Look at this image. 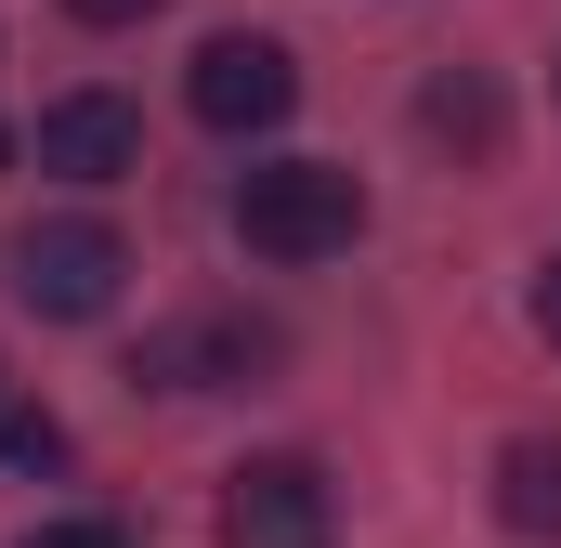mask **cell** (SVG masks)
<instances>
[{
	"label": "cell",
	"mask_w": 561,
	"mask_h": 548,
	"mask_svg": "<svg viewBox=\"0 0 561 548\" xmlns=\"http://www.w3.org/2000/svg\"><path fill=\"white\" fill-rule=\"evenodd\" d=\"M39 170L79 183V196L131 183V170H144V105H131V92H53V105H39Z\"/></svg>",
	"instance_id": "obj_6"
},
{
	"label": "cell",
	"mask_w": 561,
	"mask_h": 548,
	"mask_svg": "<svg viewBox=\"0 0 561 548\" xmlns=\"http://www.w3.org/2000/svg\"><path fill=\"white\" fill-rule=\"evenodd\" d=\"M236 236H249V262H340L366 236V183L340 157H262L236 183Z\"/></svg>",
	"instance_id": "obj_1"
},
{
	"label": "cell",
	"mask_w": 561,
	"mask_h": 548,
	"mask_svg": "<svg viewBox=\"0 0 561 548\" xmlns=\"http://www.w3.org/2000/svg\"><path fill=\"white\" fill-rule=\"evenodd\" d=\"M496 523L510 536H561V431H510L496 444Z\"/></svg>",
	"instance_id": "obj_7"
},
{
	"label": "cell",
	"mask_w": 561,
	"mask_h": 548,
	"mask_svg": "<svg viewBox=\"0 0 561 548\" xmlns=\"http://www.w3.org/2000/svg\"><path fill=\"white\" fill-rule=\"evenodd\" d=\"M118 274H131V249H118V222H92V209H53V222L13 236V300L53 313V327H92V313L118 300Z\"/></svg>",
	"instance_id": "obj_2"
},
{
	"label": "cell",
	"mask_w": 561,
	"mask_h": 548,
	"mask_svg": "<svg viewBox=\"0 0 561 548\" xmlns=\"http://www.w3.org/2000/svg\"><path fill=\"white\" fill-rule=\"evenodd\" d=\"M26 548H131V523H105V510H79V523H26Z\"/></svg>",
	"instance_id": "obj_10"
},
{
	"label": "cell",
	"mask_w": 561,
	"mask_h": 548,
	"mask_svg": "<svg viewBox=\"0 0 561 548\" xmlns=\"http://www.w3.org/2000/svg\"><path fill=\"white\" fill-rule=\"evenodd\" d=\"M183 105L222 144H262L287 105H300V66H287V39H249V26H236V39H209V53L183 66Z\"/></svg>",
	"instance_id": "obj_4"
},
{
	"label": "cell",
	"mask_w": 561,
	"mask_h": 548,
	"mask_svg": "<svg viewBox=\"0 0 561 548\" xmlns=\"http://www.w3.org/2000/svg\"><path fill=\"white\" fill-rule=\"evenodd\" d=\"M0 170H13V144H0Z\"/></svg>",
	"instance_id": "obj_13"
},
{
	"label": "cell",
	"mask_w": 561,
	"mask_h": 548,
	"mask_svg": "<svg viewBox=\"0 0 561 548\" xmlns=\"http://www.w3.org/2000/svg\"><path fill=\"white\" fill-rule=\"evenodd\" d=\"M0 457L13 470H66V418L53 406H0Z\"/></svg>",
	"instance_id": "obj_9"
},
{
	"label": "cell",
	"mask_w": 561,
	"mask_h": 548,
	"mask_svg": "<svg viewBox=\"0 0 561 548\" xmlns=\"http://www.w3.org/2000/svg\"><path fill=\"white\" fill-rule=\"evenodd\" d=\"M419 132H431V144H457V157H496V132H510V118H496V79L444 66V79L419 92Z\"/></svg>",
	"instance_id": "obj_8"
},
{
	"label": "cell",
	"mask_w": 561,
	"mask_h": 548,
	"mask_svg": "<svg viewBox=\"0 0 561 548\" xmlns=\"http://www.w3.org/2000/svg\"><path fill=\"white\" fill-rule=\"evenodd\" d=\"M66 13H79V26H144L157 0H66Z\"/></svg>",
	"instance_id": "obj_12"
},
{
	"label": "cell",
	"mask_w": 561,
	"mask_h": 548,
	"mask_svg": "<svg viewBox=\"0 0 561 548\" xmlns=\"http://www.w3.org/2000/svg\"><path fill=\"white\" fill-rule=\"evenodd\" d=\"M536 340H549V353H561V249H549V262H536Z\"/></svg>",
	"instance_id": "obj_11"
},
{
	"label": "cell",
	"mask_w": 561,
	"mask_h": 548,
	"mask_svg": "<svg viewBox=\"0 0 561 548\" xmlns=\"http://www.w3.org/2000/svg\"><path fill=\"white\" fill-rule=\"evenodd\" d=\"M262 366H287L275 313H183V327H157L131 353V379H157V392H249Z\"/></svg>",
	"instance_id": "obj_3"
},
{
	"label": "cell",
	"mask_w": 561,
	"mask_h": 548,
	"mask_svg": "<svg viewBox=\"0 0 561 548\" xmlns=\"http://www.w3.org/2000/svg\"><path fill=\"white\" fill-rule=\"evenodd\" d=\"M222 548H340V496L313 457H249L222 483Z\"/></svg>",
	"instance_id": "obj_5"
}]
</instances>
